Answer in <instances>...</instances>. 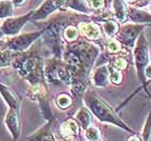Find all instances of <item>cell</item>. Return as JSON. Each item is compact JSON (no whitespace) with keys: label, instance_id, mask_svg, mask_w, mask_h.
I'll use <instances>...</instances> for the list:
<instances>
[{"label":"cell","instance_id":"8","mask_svg":"<svg viewBox=\"0 0 151 141\" xmlns=\"http://www.w3.org/2000/svg\"><path fill=\"white\" fill-rule=\"evenodd\" d=\"M41 37H42V31L40 29L37 31L32 32H24V34L19 32L15 36L6 37V39L0 38V47L12 51L13 53L24 52V51L28 50Z\"/></svg>","mask_w":151,"mask_h":141},{"label":"cell","instance_id":"25","mask_svg":"<svg viewBox=\"0 0 151 141\" xmlns=\"http://www.w3.org/2000/svg\"><path fill=\"white\" fill-rule=\"evenodd\" d=\"M126 55H127V53H122L110 56V59L108 62V66L111 67V68H114L116 70H120V71L125 72L129 67V62Z\"/></svg>","mask_w":151,"mask_h":141},{"label":"cell","instance_id":"36","mask_svg":"<svg viewBox=\"0 0 151 141\" xmlns=\"http://www.w3.org/2000/svg\"><path fill=\"white\" fill-rule=\"evenodd\" d=\"M148 6H149V11H150V12H151V1H150V2H149Z\"/></svg>","mask_w":151,"mask_h":141},{"label":"cell","instance_id":"7","mask_svg":"<svg viewBox=\"0 0 151 141\" xmlns=\"http://www.w3.org/2000/svg\"><path fill=\"white\" fill-rule=\"evenodd\" d=\"M26 96L30 100L37 102L41 115L43 116L45 121H53L56 122V119L54 116V113L51 109L50 100H49V89H47V83H37L34 85H28V88L26 91Z\"/></svg>","mask_w":151,"mask_h":141},{"label":"cell","instance_id":"6","mask_svg":"<svg viewBox=\"0 0 151 141\" xmlns=\"http://www.w3.org/2000/svg\"><path fill=\"white\" fill-rule=\"evenodd\" d=\"M44 78L47 84L68 86L71 84V75L64 60L58 57H47L44 59Z\"/></svg>","mask_w":151,"mask_h":141},{"label":"cell","instance_id":"27","mask_svg":"<svg viewBox=\"0 0 151 141\" xmlns=\"http://www.w3.org/2000/svg\"><path fill=\"white\" fill-rule=\"evenodd\" d=\"M83 132H84V138L88 141H101L105 139L103 132L98 126L91 125Z\"/></svg>","mask_w":151,"mask_h":141},{"label":"cell","instance_id":"26","mask_svg":"<svg viewBox=\"0 0 151 141\" xmlns=\"http://www.w3.org/2000/svg\"><path fill=\"white\" fill-rule=\"evenodd\" d=\"M80 38H81V35H80V30L78 28V24L71 23V24H68L64 28L62 39H63V42L65 44L75 42V41H77Z\"/></svg>","mask_w":151,"mask_h":141},{"label":"cell","instance_id":"33","mask_svg":"<svg viewBox=\"0 0 151 141\" xmlns=\"http://www.w3.org/2000/svg\"><path fill=\"white\" fill-rule=\"evenodd\" d=\"M151 0H125L129 6H135V8H144L148 6Z\"/></svg>","mask_w":151,"mask_h":141},{"label":"cell","instance_id":"2","mask_svg":"<svg viewBox=\"0 0 151 141\" xmlns=\"http://www.w3.org/2000/svg\"><path fill=\"white\" fill-rule=\"evenodd\" d=\"M90 19H92V15L81 14V13L73 12L71 10L63 8L60 11L52 14L45 21L36 22L34 24L37 25L42 31L41 40H42L43 47L50 51L51 56L62 58L64 47H65V43L62 39L64 28L71 23L79 24L80 22L90 21Z\"/></svg>","mask_w":151,"mask_h":141},{"label":"cell","instance_id":"22","mask_svg":"<svg viewBox=\"0 0 151 141\" xmlns=\"http://www.w3.org/2000/svg\"><path fill=\"white\" fill-rule=\"evenodd\" d=\"M64 9L71 10L73 12L93 15V11L90 9L86 0H64Z\"/></svg>","mask_w":151,"mask_h":141},{"label":"cell","instance_id":"29","mask_svg":"<svg viewBox=\"0 0 151 141\" xmlns=\"http://www.w3.org/2000/svg\"><path fill=\"white\" fill-rule=\"evenodd\" d=\"M109 72H110L109 80H110L111 84H113L114 86H120V85L123 84V81H124V75H123V73L124 72L116 70L114 68H111V67H109Z\"/></svg>","mask_w":151,"mask_h":141},{"label":"cell","instance_id":"28","mask_svg":"<svg viewBox=\"0 0 151 141\" xmlns=\"http://www.w3.org/2000/svg\"><path fill=\"white\" fill-rule=\"evenodd\" d=\"M14 14V6L11 0H0V19L13 16Z\"/></svg>","mask_w":151,"mask_h":141},{"label":"cell","instance_id":"34","mask_svg":"<svg viewBox=\"0 0 151 141\" xmlns=\"http://www.w3.org/2000/svg\"><path fill=\"white\" fill-rule=\"evenodd\" d=\"M28 0H11V2L13 3L14 8H21V6H24L27 3Z\"/></svg>","mask_w":151,"mask_h":141},{"label":"cell","instance_id":"12","mask_svg":"<svg viewBox=\"0 0 151 141\" xmlns=\"http://www.w3.org/2000/svg\"><path fill=\"white\" fill-rule=\"evenodd\" d=\"M64 0H44L37 9L32 11L30 22H42L49 19L52 14L63 9Z\"/></svg>","mask_w":151,"mask_h":141},{"label":"cell","instance_id":"35","mask_svg":"<svg viewBox=\"0 0 151 141\" xmlns=\"http://www.w3.org/2000/svg\"><path fill=\"white\" fill-rule=\"evenodd\" d=\"M144 91L146 92V94H147V96H148V97H149V99H150V100H151V93L148 91V88H147V87H145V88H144Z\"/></svg>","mask_w":151,"mask_h":141},{"label":"cell","instance_id":"19","mask_svg":"<svg viewBox=\"0 0 151 141\" xmlns=\"http://www.w3.org/2000/svg\"><path fill=\"white\" fill-rule=\"evenodd\" d=\"M111 6L113 16L118 22L122 24L129 22V6L125 0H112Z\"/></svg>","mask_w":151,"mask_h":141},{"label":"cell","instance_id":"1","mask_svg":"<svg viewBox=\"0 0 151 141\" xmlns=\"http://www.w3.org/2000/svg\"><path fill=\"white\" fill-rule=\"evenodd\" d=\"M101 47L98 44L80 38L75 42L66 43L62 59L66 64L71 75L70 94L73 98H82L88 87L91 71L101 54Z\"/></svg>","mask_w":151,"mask_h":141},{"label":"cell","instance_id":"15","mask_svg":"<svg viewBox=\"0 0 151 141\" xmlns=\"http://www.w3.org/2000/svg\"><path fill=\"white\" fill-rule=\"evenodd\" d=\"M109 67L108 64L99 65V66L94 67L91 71V77H90V82L94 87L97 88H105L107 87L108 84L110 83L109 80Z\"/></svg>","mask_w":151,"mask_h":141},{"label":"cell","instance_id":"20","mask_svg":"<svg viewBox=\"0 0 151 141\" xmlns=\"http://www.w3.org/2000/svg\"><path fill=\"white\" fill-rule=\"evenodd\" d=\"M101 29L106 38H112L118 35L120 30V23L114 17H108L101 22H98Z\"/></svg>","mask_w":151,"mask_h":141},{"label":"cell","instance_id":"17","mask_svg":"<svg viewBox=\"0 0 151 141\" xmlns=\"http://www.w3.org/2000/svg\"><path fill=\"white\" fill-rule=\"evenodd\" d=\"M55 122L53 121H45V124L41 126L40 128L37 129L35 132L27 137V140H47V141H55L56 137L54 135L52 126Z\"/></svg>","mask_w":151,"mask_h":141},{"label":"cell","instance_id":"4","mask_svg":"<svg viewBox=\"0 0 151 141\" xmlns=\"http://www.w3.org/2000/svg\"><path fill=\"white\" fill-rule=\"evenodd\" d=\"M83 104L90 109L94 117L104 124H109L122 129L124 132L133 134L135 132L118 114V111L113 109L104 98L101 97L93 88L88 87L82 96Z\"/></svg>","mask_w":151,"mask_h":141},{"label":"cell","instance_id":"23","mask_svg":"<svg viewBox=\"0 0 151 141\" xmlns=\"http://www.w3.org/2000/svg\"><path fill=\"white\" fill-rule=\"evenodd\" d=\"M73 117L78 121V123L80 124V126H81L82 130H85L88 127L93 125L94 115H93V113L90 111V109H88L86 106L81 107V108L76 112Z\"/></svg>","mask_w":151,"mask_h":141},{"label":"cell","instance_id":"14","mask_svg":"<svg viewBox=\"0 0 151 141\" xmlns=\"http://www.w3.org/2000/svg\"><path fill=\"white\" fill-rule=\"evenodd\" d=\"M4 125L13 140H19L22 132V122H21V112L17 110L9 109L4 116Z\"/></svg>","mask_w":151,"mask_h":141},{"label":"cell","instance_id":"13","mask_svg":"<svg viewBox=\"0 0 151 141\" xmlns=\"http://www.w3.org/2000/svg\"><path fill=\"white\" fill-rule=\"evenodd\" d=\"M82 128L75 117H67L57 128V135L63 140H79Z\"/></svg>","mask_w":151,"mask_h":141},{"label":"cell","instance_id":"32","mask_svg":"<svg viewBox=\"0 0 151 141\" xmlns=\"http://www.w3.org/2000/svg\"><path fill=\"white\" fill-rule=\"evenodd\" d=\"M142 139L144 141H150L151 140V110L147 114L146 121L142 126V130L140 132Z\"/></svg>","mask_w":151,"mask_h":141},{"label":"cell","instance_id":"10","mask_svg":"<svg viewBox=\"0 0 151 141\" xmlns=\"http://www.w3.org/2000/svg\"><path fill=\"white\" fill-rule=\"evenodd\" d=\"M32 11L26 13L24 15L17 16V17H6L3 19V22L0 24V30L2 32L3 37H11V36H15L21 32L23 27L30 22V17H32Z\"/></svg>","mask_w":151,"mask_h":141},{"label":"cell","instance_id":"5","mask_svg":"<svg viewBox=\"0 0 151 141\" xmlns=\"http://www.w3.org/2000/svg\"><path fill=\"white\" fill-rule=\"evenodd\" d=\"M133 52V60H134V67L136 70V77L138 79L140 88L144 89L148 86L147 84V78L145 74L146 67L150 63V49L147 37H146L145 30L142 31L138 39L136 41Z\"/></svg>","mask_w":151,"mask_h":141},{"label":"cell","instance_id":"21","mask_svg":"<svg viewBox=\"0 0 151 141\" xmlns=\"http://www.w3.org/2000/svg\"><path fill=\"white\" fill-rule=\"evenodd\" d=\"M103 49H105L106 53H107L109 56H113V55H118V54H122V53H129V50H127V49L118 40L116 37L107 38L106 41H105Z\"/></svg>","mask_w":151,"mask_h":141},{"label":"cell","instance_id":"24","mask_svg":"<svg viewBox=\"0 0 151 141\" xmlns=\"http://www.w3.org/2000/svg\"><path fill=\"white\" fill-rule=\"evenodd\" d=\"M73 104H75V98L73 95L68 94V93H60L54 98L55 107L62 111H67V110L71 109Z\"/></svg>","mask_w":151,"mask_h":141},{"label":"cell","instance_id":"31","mask_svg":"<svg viewBox=\"0 0 151 141\" xmlns=\"http://www.w3.org/2000/svg\"><path fill=\"white\" fill-rule=\"evenodd\" d=\"M86 2L93 11V14H99L106 10L107 0H86Z\"/></svg>","mask_w":151,"mask_h":141},{"label":"cell","instance_id":"3","mask_svg":"<svg viewBox=\"0 0 151 141\" xmlns=\"http://www.w3.org/2000/svg\"><path fill=\"white\" fill-rule=\"evenodd\" d=\"M44 47L41 38L28 50L13 53L11 66L28 85L47 82L44 78Z\"/></svg>","mask_w":151,"mask_h":141},{"label":"cell","instance_id":"18","mask_svg":"<svg viewBox=\"0 0 151 141\" xmlns=\"http://www.w3.org/2000/svg\"><path fill=\"white\" fill-rule=\"evenodd\" d=\"M129 21L137 24H146L151 26V12L146 11L142 8L129 6Z\"/></svg>","mask_w":151,"mask_h":141},{"label":"cell","instance_id":"11","mask_svg":"<svg viewBox=\"0 0 151 141\" xmlns=\"http://www.w3.org/2000/svg\"><path fill=\"white\" fill-rule=\"evenodd\" d=\"M78 28L80 30V35L82 38L98 44L103 49L106 40H104V34L101 31V26L98 23L94 22L92 19L83 21L78 24Z\"/></svg>","mask_w":151,"mask_h":141},{"label":"cell","instance_id":"30","mask_svg":"<svg viewBox=\"0 0 151 141\" xmlns=\"http://www.w3.org/2000/svg\"><path fill=\"white\" fill-rule=\"evenodd\" d=\"M12 57H13L12 51L8 50V49H3V47H0V68L11 66Z\"/></svg>","mask_w":151,"mask_h":141},{"label":"cell","instance_id":"9","mask_svg":"<svg viewBox=\"0 0 151 141\" xmlns=\"http://www.w3.org/2000/svg\"><path fill=\"white\" fill-rule=\"evenodd\" d=\"M146 24H137V23H124L116 36L118 40L127 49L132 51L134 49L136 41L138 39L139 35L144 31L146 28Z\"/></svg>","mask_w":151,"mask_h":141},{"label":"cell","instance_id":"37","mask_svg":"<svg viewBox=\"0 0 151 141\" xmlns=\"http://www.w3.org/2000/svg\"><path fill=\"white\" fill-rule=\"evenodd\" d=\"M0 38H3V35H2V32H1V30H0Z\"/></svg>","mask_w":151,"mask_h":141},{"label":"cell","instance_id":"16","mask_svg":"<svg viewBox=\"0 0 151 141\" xmlns=\"http://www.w3.org/2000/svg\"><path fill=\"white\" fill-rule=\"evenodd\" d=\"M0 96L9 109L17 110L21 112L22 98L19 97V95H17L15 92H13L9 86L4 85L3 83H0Z\"/></svg>","mask_w":151,"mask_h":141}]
</instances>
